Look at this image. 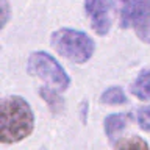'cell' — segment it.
<instances>
[{
	"label": "cell",
	"instance_id": "1",
	"mask_svg": "<svg viewBox=\"0 0 150 150\" xmlns=\"http://www.w3.org/2000/svg\"><path fill=\"white\" fill-rule=\"evenodd\" d=\"M35 128V114L23 97L9 96L0 106V142L16 144L28 138Z\"/></svg>",
	"mask_w": 150,
	"mask_h": 150
},
{
	"label": "cell",
	"instance_id": "2",
	"mask_svg": "<svg viewBox=\"0 0 150 150\" xmlns=\"http://www.w3.org/2000/svg\"><path fill=\"white\" fill-rule=\"evenodd\" d=\"M50 44L63 58L75 64H84L92 58L96 42L88 33L75 28H59L52 33Z\"/></svg>",
	"mask_w": 150,
	"mask_h": 150
},
{
	"label": "cell",
	"instance_id": "3",
	"mask_svg": "<svg viewBox=\"0 0 150 150\" xmlns=\"http://www.w3.org/2000/svg\"><path fill=\"white\" fill-rule=\"evenodd\" d=\"M27 70L30 75L39 77L47 86L64 92L70 86V78L66 69L58 63V59L49 52L38 50L28 56Z\"/></svg>",
	"mask_w": 150,
	"mask_h": 150
},
{
	"label": "cell",
	"instance_id": "4",
	"mask_svg": "<svg viewBox=\"0 0 150 150\" xmlns=\"http://www.w3.org/2000/svg\"><path fill=\"white\" fill-rule=\"evenodd\" d=\"M84 11L89 17L91 28L98 36H105L111 28L110 2L108 0H84Z\"/></svg>",
	"mask_w": 150,
	"mask_h": 150
},
{
	"label": "cell",
	"instance_id": "5",
	"mask_svg": "<svg viewBox=\"0 0 150 150\" xmlns=\"http://www.w3.org/2000/svg\"><path fill=\"white\" fill-rule=\"evenodd\" d=\"M131 25L136 36L145 44H150V0H141Z\"/></svg>",
	"mask_w": 150,
	"mask_h": 150
},
{
	"label": "cell",
	"instance_id": "6",
	"mask_svg": "<svg viewBox=\"0 0 150 150\" xmlns=\"http://www.w3.org/2000/svg\"><path fill=\"white\" fill-rule=\"evenodd\" d=\"M127 125H128V117L124 112H112V114L106 116L103 120V128H105V133L110 139L117 138L127 128Z\"/></svg>",
	"mask_w": 150,
	"mask_h": 150
},
{
	"label": "cell",
	"instance_id": "7",
	"mask_svg": "<svg viewBox=\"0 0 150 150\" xmlns=\"http://www.w3.org/2000/svg\"><path fill=\"white\" fill-rule=\"evenodd\" d=\"M130 92L139 100H150V67L141 70L130 86Z\"/></svg>",
	"mask_w": 150,
	"mask_h": 150
},
{
	"label": "cell",
	"instance_id": "8",
	"mask_svg": "<svg viewBox=\"0 0 150 150\" xmlns=\"http://www.w3.org/2000/svg\"><path fill=\"white\" fill-rule=\"evenodd\" d=\"M141 0H117V11H119V25L120 28H128L133 23L134 13L138 9Z\"/></svg>",
	"mask_w": 150,
	"mask_h": 150
},
{
	"label": "cell",
	"instance_id": "9",
	"mask_svg": "<svg viewBox=\"0 0 150 150\" xmlns=\"http://www.w3.org/2000/svg\"><path fill=\"white\" fill-rule=\"evenodd\" d=\"M38 92H39L41 98L47 103V106L50 108V111L53 114H58V112L64 110V98L61 97V92L58 89H53L50 86H41Z\"/></svg>",
	"mask_w": 150,
	"mask_h": 150
},
{
	"label": "cell",
	"instance_id": "10",
	"mask_svg": "<svg viewBox=\"0 0 150 150\" xmlns=\"http://www.w3.org/2000/svg\"><path fill=\"white\" fill-rule=\"evenodd\" d=\"M128 102L125 91L120 86H110L100 94V103L108 106H119Z\"/></svg>",
	"mask_w": 150,
	"mask_h": 150
},
{
	"label": "cell",
	"instance_id": "11",
	"mask_svg": "<svg viewBox=\"0 0 150 150\" xmlns=\"http://www.w3.org/2000/svg\"><path fill=\"white\" fill-rule=\"evenodd\" d=\"M114 150H150V145L141 136H128L117 141Z\"/></svg>",
	"mask_w": 150,
	"mask_h": 150
},
{
	"label": "cell",
	"instance_id": "12",
	"mask_svg": "<svg viewBox=\"0 0 150 150\" xmlns=\"http://www.w3.org/2000/svg\"><path fill=\"white\" fill-rule=\"evenodd\" d=\"M134 116L141 128L150 133V106H139L134 111Z\"/></svg>",
	"mask_w": 150,
	"mask_h": 150
},
{
	"label": "cell",
	"instance_id": "13",
	"mask_svg": "<svg viewBox=\"0 0 150 150\" xmlns=\"http://www.w3.org/2000/svg\"><path fill=\"white\" fill-rule=\"evenodd\" d=\"M9 17V6H8V0H2V27L6 25Z\"/></svg>",
	"mask_w": 150,
	"mask_h": 150
},
{
	"label": "cell",
	"instance_id": "14",
	"mask_svg": "<svg viewBox=\"0 0 150 150\" xmlns=\"http://www.w3.org/2000/svg\"><path fill=\"white\" fill-rule=\"evenodd\" d=\"M88 102H83L81 103V120H83V124H86V112H88Z\"/></svg>",
	"mask_w": 150,
	"mask_h": 150
}]
</instances>
